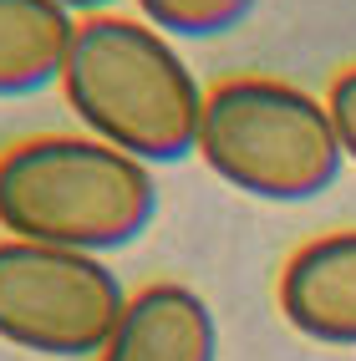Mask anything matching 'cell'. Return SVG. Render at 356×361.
<instances>
[{"label": "cell", "instance_id": "cell-1", "mask_svg": "<svg viewBox=\"0 0 356 361\" xmlns=\"http://www.w3.org/2000/svg\"><path fill=\"white\" fill-rule=\"evenodd\" d=\"M56 87L82 133L148 168L183 163L199 142L204 87L188 71L178 41L137 16H82Z\"/></svg>", "mask_w": 356, "mask_h": 361}, {"label": "cell", "instance_id": "cell-2", "mask_svg": "<svg viewBox=\"0 0 356 361\" xmlns=\"http://www.w3.org/2000/svg\"><path fill=\"white\" fill-rule=\"evenodd\" d=\"M158 219L153 168L92 133H41L0 148V229L77 255H117Z\"/></svg>", "mask_w": 356, "mask_h": 361}, {"label": "cell", "instance_id": "cell-3", "mask_svg": "<svg viewBox=\"0 0 356 361\" xmlns=\"http://www.w3.org/2000/svg\"><path fill=\"white\" fill-rule=\"evenodd\" d=\"M194 153L219 183L259 204H311L336 188L346 168L326 97L280 77H229L209 87Z\"/></svg>", "mask_w": 356, "mask_h": 361}, {"label": "cell", "instance_id": "cell-4", "mask_svg": "<svg viewBox=\"0 0 356 361\" xmlns=\"http://www.w3.org/2000/svg\"><path fill=\"white\" fill-rule=\"evenodd\" d=\"M128 305L102 255L0 239V341L31 356L97 361Z\"/></svg>", "mask_w": 356, "mask_h": 361}, {"label": "cell", "instance_id": "cell-5", "mask_svg": "<svg viewBox=\"0 0 356 361\" xmlns=\"http://www.w3.org/2000/svg\"><path fill=\"white\" fill-rule=\"evenodd\" d=\"M275 305L316 346L356 351V229H326L280 264Z\"/></svg>", "mask_w": 356, "mask_h": 361}, {"label": "cell", "instance_id": "cell-6", "mask_svg": "<svg viewBox=\"0 0 356 361\" xmlns=\"http://www.w3.org/2000/svg\"><path fill=\"white\" fill-rule=\"evenodd\" d=\"M97 361H219V321L183 280H153L128 295Z\"/></svg>", "mask_w": 356, "mask_h": 361}, {"label": "cell", "instance_id": "cell-7", "mask_svg": "<svg viewBox=\"0 0 356 361\" xmlns=\"http://www.w3.org/2000/svg\"><path fill=\"white\" fill-rule=\"evenodd\" d=\"M77 16L56 0H0V97H36L61 82Z\"/></svg>", "mask_w": 356, "mask_h": 361}, {"label": "cell", "instance_id": "cell-8", "mask_svg": "<svg viewBox=\"0 0 356 361\" xmlns=\"http://www.w3.org/2000/svg\"><path fill=\"white\" fill-rule=\"evenodd\" d=\"M133 6L137 20H148L168 41H214L240 31L259 0H133Z\"/></svg>", "mask_w": 356, "mask_h": 361}, {"label": "cell", "instance_id": "cell-9", "mask_svg": "<svg viewBox=\"0 0 356 361\" xmlns=\"http://www.w3.org/2000/svg\"><path fill=\"white\" fill-rule=\"evenodd\" d=\"M326 112H331V128H336V142L346 163L356 168V61L346 71H336V82L326 92Z\"/></svg>", "mask_w": 356, "mask_h": 361}, {"label": "cell", "instance_id": "cell-10", "mask_svg": "<svg viewBox=\"0 0 356 361\" xmlns=\"http://www.w3.org/2000/svg\"><path fill=\"white\" fill-rule=\"evenodd\" d=\"M56 6H61V11H71V16L82 20V16H102V11H112L117 0H56Z\"/></svg>", "mask_w": 356, "mask_h": 361}]
</instances>
